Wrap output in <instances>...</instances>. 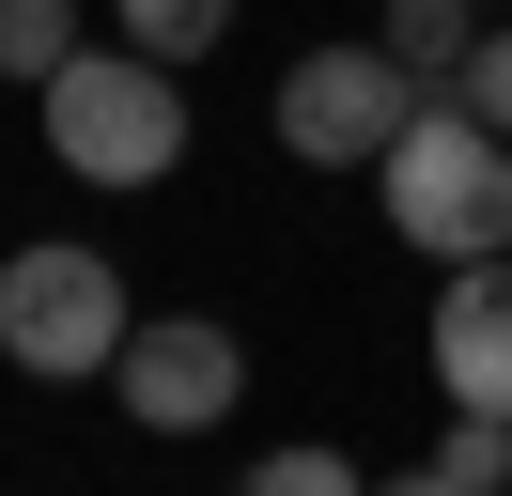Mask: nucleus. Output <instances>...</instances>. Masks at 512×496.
Returning <instances> with one entry per match:
<instances>
[{
    "mask_svg": "<svg viewBox=\"0 0 512 496\" xmlns=\"http://www.w3.org/2000/svg\"><path fill=\"white\" fill-rule=\"evenodd\" d=\"M109 388H125V419H140V434H218V419H233V388H249V341H233L218 310H156V326H125Z\"/></svg>",
    "mask_w": 512,
    "mask_h": 496,
    "instance_id": "5",
    "label": "nucleus"
},
{
    "mask_svg": "<svg viewBox=\"0 0 512 496\" xmlns=\"http://www.w3.org/2000/svg\"><path fill=\"white\" fill-rule=\"evenodd\" d=\"M63 62H78V0H0V78L47 93Z\"/></svg>",
    "mask_w": 512,
    "mask_h": 496,
    "instance_id": "9",
    "label": "nucleus"
},
{
    "mask_svg": "<svg viewBox=\"0 0 512 496\" xmlns=\"http://www.w3.org/2000/svg\"><path fill=\"white\" fill-rule=\"evenodd\" d=\"M47 155H63L78 186H171L187 171V62L156 47H78L63 78H47Z\"/></svg>",
    "mask_w": 512,
    "mask_h": 496,
    "instance_id": "2",
    "label": "nucleus"
},
{
    "mask_svg": "<svg viewBox=\"0 0 512 496\" xmlns=\"http://www.w3.org/2000/svg\"><path fill=\"white\" fill-rule=\"evenodd\" d=\"M125 264L109 248H78V233H47V248H16L0 264V357L32 372V388H94L109 357H125Z\"/></svg>",
    "mask_w": 512,
    "mask_h": 496,
    "instance_id": "3",
    "label": "nucleus"
},
{
    "mask_svg": "<svg viewBox=\"0 0 512 496\" xmlns=\"http://www.w3.org/2000/svg\"><path fill=\"white\" fill-rule=\"evenodd\" d=\"M249 481H264V496H342V481H357V465H342V450H264V465H249Z\"/></svg>",
    "mask_w": 512,
    "mask_h": 496,
    "instance_id": "12",
    "label": "nucleus"
},
{
    "mask_svg": "<svg viewBox=\"0 0 512 496\" xmlns=\"http://www.w3.org/2000/svg\"><path fill=\"white\" fill-rule=\"evenodd\" d=\"M373 202H388V233L419 264H481V248H512V140L466 93H419L404 140L373 155Z\"/></svg>",
    "mask_w": 512,
    "mask_h": 496,
    "instance_id": "1",
    "label": "nucleus"
},
{
    "mask_svg": "<svg viewBox=\"0 0 512 496\" xmlns=\"http://www.w3.org/2000/svg\"><path fill=\"white\" fill-rule=\"evenodd\" d=\"M419 481H435V496H497V481H512V419H481V403H450V434L419 450Z\"/></svg>",
    "mask_w": 512,
    "mask_h": 496,
    "instance_id": "8",
    "label": "nucleus"
},
{
    "mask_svg": "<svg viewBox=\"0 0 512 496\" xmlns=\"http://www.w3.org/2000/svg\"><path fill=\"white\" fill-rule=\"evenodd\" d=\"M481 16H497V0H388V16H373V47L404 62L419 93H450V78H466V47H481Z\"/></svg>",
    "mask_w": 512,
    "mask_h": 496,
    "instance_id": "7",
    "label": "nucleus"
},
{
    "mask_svg": "<svg viewBox=\"0 0 512 496\" xmlns=\"http://www.w3.org/2000/svg\"><path fill=\"white\" fill-rule=\"evenodd\" d=\"M109 31H125V47H156V62H202L233 31V0H109Z\"/></svg>",
    "mask_w": 512,
    "mask_h": 496,
    "instance_id": "10",
    "label": "nucleus"
},
{
    "mask_svg": "<svg viewBox=\"0 0 512 496\" xmlns=\"http://www.w3.org/2000/svg\"><path fill=\"white\" fill-rule=\"evenodd\" d=\"M450 93H466V109L512 140V16H481V47H466V78H450Z\"/></svg>",
    "mask_w": 512,
    "mask_h": 496,
    "instance_id": "11",
    "label": "nucleus"
},
{
    "mask_svg": "<svg viewBox=\"0 0 512 496\" xmlns=\"http://www.w3.org/2000/svg\"><path fill=\"white\" fill-rule=\"evenodd\" d=\"M404 109H419V78L388 47H295L280 93H264V124H280L295 171H373V155L404 140Z\"/></svg>",
    "mask_w": 512,
    "mask_h": 496,
    "instance_id": "4",
    "label": "nucleus"
},
{
    "mask_svg": "<svg viewBox=\"0 0 512 496\" xmlns=\"http://www.w3.org/2000/svg\"><path fill=\"white\" fill-rule=\"evenodd\" d=\"M435 403L512 419V248L450 264V295H435Z\"/></svg>",
    "mask_w": 512,
    "mask_h": 496,
    "instance_id": "6",
    "label": "nucleus"
}]
</instances>
